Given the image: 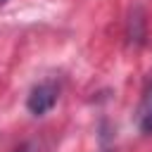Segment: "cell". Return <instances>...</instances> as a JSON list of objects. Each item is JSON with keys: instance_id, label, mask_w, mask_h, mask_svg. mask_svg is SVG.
<instances>
[{"instance_id": "6da1fadb", "label": "cell", "mask_w": 152, "mask_h": 152, "mask_svg": "<svg viewBox=\"0 0 152 152\" xmlns=\"http://www.w3.org/2000/svg\"><path fill=\"white\" fill-rule=\"evenodd\" d=\"M57 97H59V83L52 81V78L40 81L31 88V93L26 97V109L33 116H43L57 104Z\"/></svg>"}, {"instance_id": "7a4b0ae2", "label": "cell", "mask_w": 152, "mask_h": 152, "mask_svg": "<svg viewBox=\"0 0 152 152\" xmlns=\"http://www.w3.org/2000/svg\"><path fill=\"white\" fill-rule=\"evenodd\" d=\"M135 126L142 135H152V81L142 90V97L135 109Z\"/></svg>"}, {"instance_id": "3957f363", "label": "cell", "mask_w": 152, "mask_h": 152, "mask_svg": "<svg viewBox=\"0 0 152 152\" xmlns=\"http://www.w3.org/2000/svg\"><path fill=\"white\" fill-rule=\"evenodd\" d=\"M142 24H145V19H142V10H140V7H135V10H133V14H131V19H128V38H131V40L142 43V38H145Z\"/></svg>"}, {"instance_id": "277c9868", "label": "cell", "mask_w": 152, "mask_h": 152, "mask_svg": "<svg viewBox=\"0 0 152 152\" xmlns=\"http://www.w3.org/2000/svg\"><path fill=\"white\" fill-rule=\"evenodd\" d=\"M14 152H43V145H40L38 140H26V142H21Z\"/></svg>"}]
</instances>
